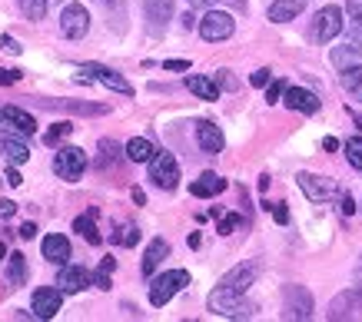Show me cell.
I'll return each mask as SVG.
<instances>
[{
    "mask_svg": "<svg viewBox=\"0 0 362 322\" xmlns=\"http://www.w3.org/2000/svg\"><path fill=\"white\" fill-rule=\"evenodd\" d=\"M339 83L342 90L349 93L356 103H362V64H352V67L339 70Z\"/></svg>",
    "mask_w": 362,
    "mask_h": 322,
    "instance_id": "d4e9b609",
    "label": "cell"
},
{
    "mask_svg": "<svg viewBox=\"0 0 362 322\" xmlns=\"http://www.w3.org/2000/svg\"><path fill=\"white\" fill-rule=\"evenodd\" d=\"M0 123L23 136H33V130H37V120L27 110H21V107H0Z\"/></svg>",
    "mask_w": 362,
    "mask_h": 322,
    "instance_id": "2e32d148",
    "label": "cell"
},
{
    "mask_svg": "<svg viewBox=\"0 0 362 322\" xmlns=\"http://www.w3.org/2000/svg\"><path fill=\"white\" fill-rule=\"evenodd\" d=\"M13 213H17V203L0 200V220H7V216H13Z\"/></svg>",
    "mask_w": 362,
    "mask_h": 322,
    "instance_id": "7bdbcfd3",
    "label": "cell"
},
{
    "mask_svg": "<svg viewBox=\"0 0 362 322\" xmlns=\"http://www.w3.org/2000/svg\"><path fill=\"white\" fill-rule=\"evenodd\" d=\"M273 220L279 222V226H286V222H289V210H286V203H276V206H273Z\"/></svg>",
    "mask_w": 362,
    "mask_h": 322,
    "instance_id": "ab89813d",
    "label": "cell"
},
{
    "mask_svg": "<svg viewBox=\"0 0 362 322\" xmlns=\"http://www.w3.org/2000/svg\"><path fill=\"white\" fill-rule=\"evenodd\" d=\"M283 103L289 110H299V113H316L319 110V97L313 90H303V87H286Z\"/></svg>",
    "mask_w": 362,
    "mask_h": 322,
    "instance_id": "ac0fdd59",
    "label": "cell"
},
{
    "mask_svg": "<svg viewBox=\"0 0 362 322\" xmlns=\"http://www.w3.org/2000/svg\"><path fill=\"white\" fill-rule=\"evenodd\" d=\"M356 289L362 292V256H359V263H356Z\"/></svg>",
    "mask_w": 362,
    "mask_h": 322,
    "instance_id": "f5cc1de1",
    "label": "cell"
},
{
    "mask_svg": "<svg viewBox=\"0 0 362 322\" xmlns=\"http://www.w3.org/2000/svg\"><path fill=\"white\" fill-rule=\"evenodd\" d=\"M83 169H87V153L80 150V146H64V150H57L54 156V173L66 183H74V179L83 177Z\"/></svg>",
    "mask_w": 362,
    "mask_h": 322,
    "instance_id": "277c9868",
    "label": "cell"
},
{
    "mask_svg": "<svg viewBox=\"0 0 362 322\" xmlns=\"http://www.w3.org/2000/svg\"><path fill=\"white\" fill-rule=\"evenodd\" d=\"M349 44L356 50H362V13L359 17H352V27H349Z\"/></svg>",
    "mask_w": 362,
    "mask_h": 322,
    "instance_id": "74e56055",
    "label": "cell"
},
{
    "mask_svg": "<svg viewBox=\"0 0 362 322\" xmlns=\"http://www.w3.org/2000/svg\"><path fill=\"white\" fill-rule=\"evenodd\" d=\"M216 83H220V87H226V90H236V87H240V83L230 77V70H220V73H216Z\"/></svg>",
    "mask_w": 362,
    "mask_h": 322,
    "instance_id": "60d3db41",
    "label": "cell"
},
{
    "mask_svg": "<svg viewBox=\"0 0 362 322\" xmlns=\"http://www.w3.org/2000/svg\"><path fill=\"white\" fill-rule=\"evenodd\" d=\"M97 216H100V210H97V206H90L83 216H77V220H74V233H80L90 246L103 243V236H100V229H97Z\"/></svg>",
    "mask_w": 362,
    "mask_h": 322,
    "instance_id": "ffe728a7",
    "label": "cell"
},
{
    "mask_svg": "<svg viewBox=\"0 0 362 322\" xmlns=\"http://www.w3.org/2000/svg\"><path fill=\"white\" fill-rule=\"evenodd\" d=\"M80 73H87L90 80H97V83H103V87H110L113 93H123V97H133L130 80H127V77H120L117 70L103 67V64H83V67H80Z\"/></svg>",
    "mask_w": 362,
    "mask_h": 322,
    "instance_id": "8fae6325",
    "label": "cell"
},
{
    "mask_svg": "<svg viewBox=\"0 0 362 322\" xmlns=\"http://www.w3.org/2000/svg\"><path fill=\"white\" fill-rule=\"evenodd\" d=\"M4 256H7V246L0 243V263H4Z\"/></svg>",
    "mask_w": 362,
    "mask_h": 322,
    "instance_id": "6f0895ef",
    "label": "cell"
},
{
    "mask_svg": "<svg viewBox=\"0 0 362 322\" xmlns=\"http://www.w3.org/2000/svg\"><path fill=\"white\" fill-rule=\"evenodd\" d=\"M7 183H11V186H21V183H23V177H21V173H17V169H11V173H7Z\"/></svg>",
    "mask_w": 362,
    "mask_h": 322,
    "instance_id": "816d5d0a",
    "label": "cell"
},
{
    "mask_svg": "<svg viewBox=\"0 0 362 322\" xmlns=\"http://www.w3.org/2000/svg\"><path fill=\"white\" fill-rule=\"evenodd\" d=\"M342 213H346V216H352V213H356V203H352V196H342Z\"/></svg>",
    "mask_w": 362,
    "mask_h": 322,
    "instance_id": "681fc988",
    "label": "cell"
},
{
    "mask_svg": "<svg viewBox=\"0 0 362 322\" xmlns=\"http://www.w3.org/2000/svg\"><path fill=\"white\" fill-rule=\"evenodd\" d=\"M299 189L306 193L313 203H329L332 196H339V186L329 177H316V173H299L296 177Z\"/></svg>",
    "mask_w": 362,
    "mask_h": 322,
    "instance_id": "30bf717a",
    "label": "cell"
},
{
    "mask_svg": "<svg viewBox=\"0 0 362 322\" xmlns=\"http://www.w3.org/2000/svg\"><path fill=\"white\" fill-rule=\"evenodd\" d=\"M97 4H103V7H110V4H113V0H97Z\"/></svg>",
    "mask_w": 362,
    "mask_h": 322,
    "instance_id": "680465c9",
    "label": "cell"
},
{
    "mask_svg": "<svg viewBox=\"0 0 362 322\" xmlns=\"http://www.w3.org/2000/svg\"><path fill=\"white\" fill-rule=\"evenodd\" d=\"M346 11H349V17H359V13H362V0H346Z\"/></svg>",
    "mask_w": 362,
    "mask_h": 322,
    "instance_id": "7dc6e473",
    "label": "cell"
},
{
    "mask_svg": "<svg viewBox=\"0 0 362 322\" xmlns=\"http://www.w3.org/2000/svg\"><path fill=\"white\" fill-rule=\"evenodd\" d=\"M346 156H349V163L362 173V136H352L349 143H346Z\"/></svg>",
    "mask_w": 362,
    "mask_h": 322,
    "instance_id": "e575fe53",
    "label": "cell"
},
{
    "mask_svg": "<svg viewBox=\"0 0 362 322\" xmlns=\"http://www.w3.org/2000/svg\"><path fill=\"white\" fill-rule=\"evenodd\" d=\"M362 316V292L356 286L346 289V292H339L336 299L329 302V319H359Z\"/></svg>",
    "mask_w": 362,
    "mask_h": 322,
    "instance_id": "4fadbf2b",
    "label": "cell"
},
{
    "mask_svg": "<svg viewBox=\"0 0 362 322\" xmlns=\"http://www.w3.org/2000/svg\"><path fill=\"white\" fill-rule=\"evenodd\" d=\"M240 222H243L240 213H230V216H223V220H220V226H216V233H220V236H230L233 229L240 226Z\"/></svg>",
    "mask_w": 362,
    "mask_h": 322,
    "instance_id": "d590c367",
    "label": "cell"
},
{
    "mask_svg": "<svg viewBox=\"0 0 362 322\" xmlns=\"http://www.w3.org/2000/svg\"><path fill=\"white\" fill-rule=\"evenodd\" d=\"M206 306L213 316H223V319H252L256 316V306L246 299V292H236V289H226V286L213 289Z\"/></svg>",
    "mask_w": 362,
    "mask_h": 322,
    "instance_id": "6da1fadb",
    "label": "cell"
},
{
    "mask_svg": "<svg viewBox=\"0 0 362 322\" xmlns=\"http://www.w3.org/2000/svg\"><path fill=\"white\" fill-rule=\"evenodd\" d=\"M153 156H156V146L146 136H133L130 143H127V160L130 163H150Z\"/></svg>",
    "mask_w": 362,
    "mask_h": 322,
    "instance_id": "484cf974",
    "label": "cell"
},
{
    "mask_svg": "<svg viewBox=\"0 0 362 322\" xmlns=\"http://www.w3.org/2000/svg\"><path fill=\"white\" fill-rule=\"evenodd\" d=\"M110 239H113L117 246H136V243H140V229H136L133 222H123V226L110 236Z\"/></svg>",
    "mask_w": 362,
    "mask_h": 322,
    "instance_id": "1f68e13d",
    "label": "cell"
},
{
    "mask_svg": "<svg viewBox=\"0 0 362 322\" xmlns=\"http://www.w3.org/2000/svg\"><path fill=\"white\" fill-rule=\"evenodd\" d=\"M233 30H236V20H233V13H226V11H206V17L199 20V37L209 40V44L230 40Z\"/></svg>",
    "mask_w": 362,
    "mask_h": 322,
    "instance_id": "8992f818",
    "label": "cell"
},
{
    "mask_svg": "<svg viewBox=\"0 0 362 322\" xmlns=\"http://www.w3.org/2000/svg\"><path fill=\"white\" fill-rule=\"evenodd\" d=\"M44 107H57V110H70V113H90V117H100V113H107V107H100V103H80V100H44Z\"/></svg>",
    "mask_w": 362,
    "mask_h": 322,
    "instance_id": "83f0119b",
    "label": "cell"
},
{
    "mask_svg": "<svg viewBox=\"0 0 362 322\" xmlns=\"http://www.w3.org/2000/svg\"><path fill=\"white\" fill-rule=\"evenodd\" d=\"M166 256H170V243H166L163 236H156L153 243L146 246V253H143V276H153L156 269H160V263H163Z\"/></svg>",
    "mask_w": 362,
    "mask_h": 322,
    "instance_id": "44dd1931",
    "label": "cell"
},
{
    "mask_svg": "<svg viewBox=\"0 0 362 322\" xmlns=\"http://www.w3.org/2000/svg\"><path fill=\"white\" fill-rule=\"evenodd\" d=\"M199 243H203V239H199V233H189V246H193V249H199Z\"/></svg>",
    "mask_w": 362,
    "mask_h": 322,
    "instance_id": "11a10c76",
    "label": "cell"
},
{
    "mask_svg": "<svg viewBox=\"0 0 362 322\" xmlns=\"http://www.w3.org/2000/svg\"><path fill=\"white\" fill-rule=\"evenodd\" d=\"M332 64H336V67L339 70H346V67H352V64H356V47H336V50H332Z\"/></svg>",
    "mask_w": 362,
    "mask_h": 322,
    "instance_id": "d6a6232c",
    "label": "cell"
},
{
    "mask_svg": "<svg viewBox=\"0 0 362 322\" xmlns=\"http://www.w3.org/2000/svg\"><path fill=\"white\" fill-rule=\"evenodd\" d=\"M150 179H153V186H160V189H176L180 186V163H176V156L173 153H160L156 150V156L150 160Z\"/></svg>",
    "mask_w": 362,
    "mask_h": 322,
    "instance_id": "3957f363",
    "label": "cell"
},
{
    "mask_svg": "<svg viewBox=\"0 0 362 322\" xmlns=\"http://www.w3.org/2000/svg\"><path fill=\"white\" fill-rule=\"evenodd\" d=\"M113 269H117V259L113 256H107V259H100V269L93 273V286L97 289H110V276Z\"/></svg>",
    "mask_w": 362,
    "mask_h": 322,
    "instance_id": "f1b7e54d",
    "label": "cell"
},
{
    "mask_svg": "<svg viewBox=\"0 0 362 322\" xmlns=\"http://www.w3.org/2000/svg\"><path fill=\"white\" fill-rule=\"evenodd\" d=\"M269 80H273V73L263 67V70H256V73H252L250 83H252V87H269Z\"/></svg>",
    "mask_w": 362,
    "mask_h": 322,
    "instance_id": "f35d334b",
    "label": "cell"
},
{
    "mask_svg": "<svg viewBox=\"0 0 362 322\" xmlns=\"http://www.w3.org/2000/svg\"><path fill=\"white\" fill-rule=\"evenodd\" d=\"M7 279H11V289H21L27 282V256L23 253H11V259H7Z\"/></svg>",
    "mask_w": 362,
    "mask_h": 322,
    "instance_id": "4316f807",
    "label": "cell"
},
{
    "mask_svg": "<svg viewBox=\"0 0 362 322\" xmlns=\"http://www.w3.org/2000/svg\"><path fill=\"white\" fill-rule=\"evenodd\" d=\"M0 47H4L7 54H21V44H17L13 37H0Z\"/></svg>",
    "mask_w": 362,
    "mask_h": 322,
    "instance_id": "b9f144b4",
    "label": "cell"
},
{
    "mask_svg": "<svg viewBox=\"0 0 362 322\" xmlns=\"http://www.w3.org/2000/svg\"><path fill=\"white\" fill-rule=\"evenodd\" d=\"M322 150H339V140H336V136H326V140H322Z\"/></svg>",
    "mask_w": 362,
    "mask_h": 322,
    "instance_id": "f907efd6",
    "label": "cell"
},
{
    "mask_svg": "<svg viewBox=\"0 0 362 322\" xmlns=\"http://www.w3.org/2000/svg\"><path fill=\"white\" fill-rule=\"evenodd\" d=\"M283 319H313V296L306 286H286L283 289Z\"/></svg>",
    "mask_w": 362,
    "mask_h": 322,
    "instance_id": "5b68a950",
    "label": "cell"
},
{
    "mask_svg": "<svg viewBox=\"0 0 362 322\" xmlns=\"http://www.w3.org/2000/svg\"><path fill=\"white\" fill-rule=\"evenodd\" d=\"M197 143L203 153H223V130L213 120H199L197 123Z\"/></svg>",
    "mask_w": 362,
    "mask_h": 322,
    "instance_id": "9a60e30c",
    "label": "cell"
},
{
    "mask_svg": "<svg viewBox=\"0 0 362 322\" xmlns=\"http://www.w3.org/2000/svg\"><path fill=\"white\" fill-rule=\"evenodd\" d=\"M130 196H133V203H136V206H146V193H143L140 186H133Z\"/></svg>",
    "mask_w": 362,
    "mask_h": 322,
    "instance_id": "c3c4849f",
    "label": "cell"
},
{
    "mask_svg": "<svg viewBox=\"0 0 362 322\" xmlns=\"http://www.w3.org/2000/svg\"><path fill=\"white\" fill-rule=\"evenodd\" d=\"M183 286H189L187 269H170V273H163V276H156L153 282H150V306H156V309L166 306V302L173 299Z\"/></svg>",
    "mask_w": 362,
    "mask_h": 322,
    "instance_id": "7a4b0ae2",
    "label": "cell"
},
{
    "mask_svg": "<svg viewBox=\"0 0 362 322\" xmlns=\"http://www.w3.org/2000/svg\"><path fill=\"white\" fill-rule=\"evenodd\" d=\"M187 90L197 93L199 100H220V83H216V77H199V73H193V77H187Z\"/></svg>",
    "mask_w": 362,
    "mask_h": 322,
    "instance_id": "cb8c5ba5",
    "label": "cell"
},
{
    "mask_svg": "<svg viewBox=\"0 0 362 322\" xmlns=\"http://www.w3.org/2000/svg\"><path fill=\"white\" fill-rule=\"evenodd\" d=\"M21 80V70H0V83H17Z\"/></svg>",
    "mask_w": 362,
    "mask_h": 322,
    "instance_id": "f6af8a7d",
    "label": "cell"
},
{
    "mask_svg": "<svg viewBox=\"0 0 362 322\" xmlns=\"http://www.w3.org/2000/svg\"><path fill=\"white\" fill-rule=\"evenodd\" d=\"M17 236H21V239H33V236H37V226H33V222H23L21 229H17Z\"/></svg>",
    "mask_w": 362,
    "mask_h": 322,
    "instance_id": "ee69618b",
    "label": "cell"
},
{
    "mask_svg": "<svg viewBox=\"0 0 362 322\" xmlns=\"http://www.w3.org/2000/svg\"><path fill=\"white\" fill-rule=\"evenodd\" d=\"M163 70H189V60H166Z\"/></svg>",
    "mask_w": 362,
    "mask_h": 322,
    "instance_id": "bcb514c9",
    "label": "cell"
},
{
    "mask_svg": "<svg viewBox=\"0 0 362 322\" xmlns=\"http://www.w3.org/2000/svg\"><path fill=\"white\" fill-rule=\"evenodd\" d=\"M226 4H230V7H236V11H240V7H246V0H226Z\"/></svg>",
    "mask_w": 362,
    "mask_h": 322,
    "instance_id": "9f6ffc18",
    "label": "cell"
},
{
    "mask_svg": "<svg viewBox=\"0 0 362 322\" xmlns=\"http://www.w3.org/2000/svg\"><path fill=\"white\" fill-rule=\"evenodd\" d=\"M64 289L60 286H40L33 289V316L37 319H54L57 312H60V306H64Z\"/></svg>",
    "mask_w": 362,
    "mask_h": 322,
    "instance_id": "7c38bea8",
    "label": "cell"
},
{
    "mask_svg": "<svg viewBox=\"0 0 362 322\" xmlns=\"http://www.w3.org/2000/svg\"><path fill=\"white\" fill-rule=\"evenodd\" d=\"M339 34H342V11L339 7H322V11L316 13V20H313L309 37H313L316 44H329V40H336Z\"/></svg>",
    "mask_w": 362,
    "mask_h": 322,
    "instance_id": "52a82bcc",
    "label": "cell"
},
{
    "mask_svg": "<svg viewBox=\"0 0 362 322\" xmlns=\"http://www.w3.org/2000/svg\"><path fill=\"white\" fill-rule=\"evenodd\" d=\"M90 282H93V276H90L83 266H64L60 269V276H57V286L64 289L66 296H74V292H80V289H87Z\"/></svg>",
    "mask_w": 362,
    "mask_h": 322,
    "instance_id": "e0dca14e",
    "label": "cell"
},
{
    "mask_svg": "<svg viewBox=\"0 0 362 322\" xmlns=\"http://www.w3.org/2000/svg\"><path fill=\"white\" fill-rule=\"evenodd\" d=\"M60 30L70 40H83L90 30V13L83 4H66L64 13H60Z\"/></svg>",
    "mask_w": 362,
    "mask_h": 322,
    "instance_id": "9c48e42d",
    "label": "cell"
},
{
    "mask_svg": "<svg viewBox=\"0 0 362 322\" xmlns=\"http://www.w3.org/2000/svg\"><path fill=\"white\" fill-rule=\"evenodd\" d=\"M286 93V80H273L269 87H266V103H279Z\"/></svg>",
    "mask_w": 362,
    "mask_h": 322,
    "instance_id": "8d00e7d4",
    "label": "cell"
},
{
    "mask_svg": "<svg viewBox=\"0 0 362 322\" xmlns=\"http://www.w3.org/2000/svg\"><path fill=\"white\" fill-rule=\"evenodd\" d=\"M256 276H259V266H256V263H240V266H233L230 273L220 279V286L236 289V292H246V289L256 282Z\"/></svg>",
    "mask_w": 362,
    "mask_h": 322,
    "instance_id": "5bb4252c",
    "label": "cell"
},
{
    "mask_svg": "<svg viewBox=\"0 0 362 322\" xmlns=\"http://www.w3.org/2000/svg\"><path fill=\"white\" fill-rule=\"evenodd\" d=\"M17 7L27 20H44L47 17V0H17Z\"/></svg>",
    "mask_w": 362,
    "mask_h": 322,
    "instance_id": "4dcf8cb0",
    "label": "cell"
},
{
    "mask_svg": "<svg viewBox=\"0 0 362 322\" xmlns=\"http://www.w3.org/2000/svg\"><path fill=\"white\" fill-rule=\"evenodd\" d=\"M117 163H120V146L113 140H100V169L117 167Z\"/></svg>",
    "mask_w": 362,
    "mask_h": 322,
    "instance_id": "f546056e",
    "label": "cell"
},
{
    "mask_svg": "<svg viewBox=\"0 0 362 322\" xmlns=\"http://www.w3.org/2000/svg\"><path fill=\"white\" fill-rule=\"evenodd\" d=\"M223 189H226V179H223L220 173H203L197 183H189V193L199 196V200H209V196H216Z\"/></svg>",
    "mask_w": 362,
    "mask_h": 322,
    "instance_id": "603a6c76",
    "label": "cell"
},
{
    "mask_svg": "<svg viewBox=\"0 0 362 322\" xmlns=\"http://www.w3.org/2000/svg\"><path fill=\"white\" fill-rule=\"evenodd\" d=\"M216 0H189V7H213Z\"/></svg>",
    "mask_w": 362,
    "mask_h": 322,
    "instance_id": "db71d44e",
    "label": "cell"
},
{
    "mask_svg": "<svg viewBox=\"0 0 362 322\" xmlns=\"http://www.w3.org/2000/svg\"><path fill=\"white\" fill-rule=\"evenodd\" d=\"M143 17H146V34L163 37L166 23L173 20V0H143Z\"/></svg>",
    "mask_w": 362,
    "mask_h": 322,
    "instance_id": "ba28073f",
    "label": "cell"
},
{
    "mask_svg": "<svg viewBox=\"0 0 362 322\" xmlns=\"http://www.w3.org/2000/svg\"><path fill=\"white\" fill-rule=\"evenodd\" d=\"M70 133H74V126H70V123H54V126H50V133L44 136V143L47 146H57L60 140H66Z\"/></svg>",
    "mask_w": 362,
    "mask_h": 322,
    "instance_id": "836d02e7",
    "label": "cell"
},
{
    "mask_svg": "<svg viewBox=\"0 0 362 322\" xmlns=\"http://www.w3.org/2000/svg\"><path fill=\"white\" fill-rule=\"evenodd\" d=\"M303 11H306V0H273V4H269V20L273 23L296 20Z\"/></svg>",
    "mask_w": 362,
    "mask_h": 322,
    "instance_id": "7402d4cb",
    "label": "cell"
},
{
    "mask_svg": "<svg viewBox=\"0 0 362 322\" xmlns=\"http://www.w3.org/2000/svg\"><path fill=\"white\" fill-rule=\"evenodd\" d=\"M44 259L54 263V266H66V259H70V239L60 233H50L44 239Z\"/></svg>",
    "mask_w": 362,
    "mask_h": 322,
    "instance_id": "d6986e66",
    "label": "cell"
}]
</instances>
